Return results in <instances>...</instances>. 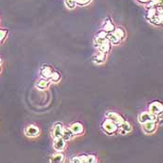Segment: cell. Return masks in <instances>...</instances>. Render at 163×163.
<instances>
[{"label": "cell", "mask_w": 163, "mask_h": 163, "mask_svg": "<svg viewBox=\"0 0 163 163\" xmlns=\"http://www.w3.org/2000/svg\"><path fill=\"white\" fill-rule=\"evenodd\" d=\"M102 130L107 135H114L119 131V125L109 119H105L102 122Z\"/></svg>", "instance_id": "obj_1"}, {"label": "cell", "mask_w": 163, "mask_h": 163, "mask_svg": "<svg viewBox=\"0 0 163 163\" xmlns=\"http://www.w3.org/2000/svg\"><path fill=\"white\" fill-rule=\"evenodd\" d=\"M148 111L157 116H162L163 115V104L159 101H154L149 104Z\"/></svg>", "instance_id": "obj_2"}, {"label": "cell", "mask_w": 163, "mask_h": 163, "mask_svg": "<svg viewBox=\"0 0 163 163\" xmlns=\"http://www.w3.org/2000/svg\"><path fill=\"white\" fill-rule=\"evenodd\" d=\"M138 119H139V122L141 124H143V123H145L146 121H150V120L158 122V116L153 115L149 111H145V112H142L141 114L139 115Z\"/></svg>", "instance_id": "obj_3"}, {"label": "cell", "mask_w": 163, "mask_h": 163, "mask_svg": "<svg viewBox=\"0 0 163 163\" xmlns=\"http://www.w3.org/2000/svg\"><path fill=\"white\" fill-rule=\"evenodd\" d=\"M105 118L113 120L115 123H116L118 125H119L120 123H122L125 120L124 118L119 113H116V112H114V111H108V112H106L105 113Z\"/></svg>", "instance_id": "obj_4"}, {"label": "cell", "mask_w": 163, "mask_h": 163, "mask_svg": "<svg viewBox=\"0 0 163 163\" xmlns=\"http://www.w3.org/2000/svg\"><path fill=\"white\" fill-rule=\"evenodd\" d=\"M66 147V141L63 138H55L53 141V148L56 152H63Z\"/></svg>", "instance_id": "obj_5"}, {"label": "cell", "mask_w": 163, "mask_h": 163, "mask_svg": "<svg viewBox=\"0 0 163 163\" xmlns=\"http://www.w3.org/2000/svg\"><path fill=\"white\" fill-rule=\"evenodd\" d=\"M157 123L156 121H146L145 123H143V131H145V133L146 134H152L156 131L157 130Z\"/></svg>", "instance_id": "obj_6"}, {"label": "cell", "mask_w": 163, "mask_h": 163, "mask_svg": "<svg viewBox=\"0 0 163 163\" xmlns=\"http://www.w3.org/2000/svg\"><path fill=\"white\" fill-rule=\"evenodd\" d=\"M53 71H54V70H53L52 67H51L49 65H43L40 68V77H41V78L50 80Z\"/></svg>", "instance_id": "obj_7"}, {"label": "cell", "mask_w": 163, "mask_h": 163, "mask_svg": "<svg viewBox=\"0 0 163 163\" xmlns=\"http://www.w3.org/2000/svg\"><path fill=\"white\" fill-rule=\"evenodd\" d=\"M70 129L73 131V133L75 134V136H79L82 135L85 131L84 126L80 123V122H74L70 125Z\"/></svg>", "instance_id": "obj_8"}, {"label": "cell", "mask_w": 163, "mask_h": 163, "mask_svg": "<svg viewBox=\"0 0 163 163\" xmlns=\"http://www.w3.org/2000/svg\"><path fill=\"white\" fill-rule=\"evenodd\" d=\"M40 133V130L36 125H29L26 129H25V134L26 136L30 137V138H35L37 137Z\"/></svg>", "instance_id": "obj_9"}, {"label": "cell", "mask_w": 163, "mask_h": 163, "mask_svg": "<svg viewBox=\"0 0 163 163\" xmlns=\"http://www.w3.org/2000/svg\"><path fill=\"white\" fill-rule=\"evenodd\" d=\"M63 126L61 122H55L52 127V136L53 138H61L63 136Z\"/></svg>", "instance_id": "obj_10"}, {"label": "cell", "mask_w": 163, "mask_h": 163, "mask_svg": "<svg viewBox=\"0 0 163 163\" xmlns=\"http://www.w3.org/2000/svg\"><path fill=\"white\" fill-rule=\"evenodd\" d=\"M131 130H132L131 125L127 120H124L122 123H120V124L119 125V131H119L121 135H125V134L131 132Z\"/></svg>", "instance_id": "obj_11"}, {"label": "cell", "mask_w": 163, "mask_h": 163, "mask_svg": "<svg viewBox=\"0 0 163 163\" xmlns=\"http://www.w3.org/2000/svg\"><path fill=\"white\" fill-rule=\"evenodd\" d=\"M106 57H107V54H106V53L98 51L94 56H93V62H94L96 64H102V63H105Z\"/></svg>", "instance_id": "obj_12"}, {"label": "cell", "mask_w": 163, "mask_h": 163, "mask_svg": "<svg viewBox=\"0 0 163 163\" xmlns=\"http://www.w3.org/2000/svg\"><path fill=\"white\" fill-rule=\"evenodd\" d=\"M51 85V81L48 80V79H44V78H40L36 84V87L37 89L39 90H44V89H47Z\"/></svg>", "instance_id": "obj_13"}, {"label": "cell", "mask_w": 163, "mask_h": 163, "mask_svg": "<svg viewBox=\"0 0 163 163\" xmlns=\"http://www.w3.org/2000/svg\"><path fill=\"white\" fill-rule=\"evenodd\" d=\"M75 137V134L73 133V131L70 129V127H63V136L62 138H63L65 141H70V140H72Z\"/></svg>", "instance_id": "obj_14"}, {"label": "cell", "mask_w": 163, "mask_h": 163, "mask_svg": "<svg viewBox=\"0 0 163 163\" xmlns=\"http://www.w3.org/2000/svg\"><path fill=\"white\" fill-rule=\"evenodd\" d=\"M111 43H110V41L107 39L105 42H104L102 45H100L98 48H96L97 49V51H101V52H104V53H108L109 51H110V50H111Z\"/></svg>", "instance_id": "obj_15"}, {"label": "cell", "mask_w": 163, "mask_h": 163, "mask_svg": "<svg viewBox=\"0 0 163 163\" xmlns=\"http://www.w3.org/2000/svg\"><path fill=\"white\" fill-rule=\"evenodd\" d=\"M115 29H116V26L114 25L112 21L110 19H106V21H104V25L103 26V30H104L107 33H113Z\"/></svg>", "instance_id": "obj_16"}, {"label": "cell", "mask_w": 163, "mask_h": 163, "mask_svg": "<svg viewBox=\"0 0 163 163\" xmlns=\"http://www.w3.org/2000/svg\"><path fill=\"white\" fill-rule=\"evenodd\" d=\"M64 160V155L62 153V152H56L55 154H53L51 157V159L50 161L51 162H53V163H59V162H63Z\"/></svg>", "instance_id": "obj_17"}, {"label": "cell", "mask_w": 163, "mask_h": 163, "mask_svg": "<svg viewBox=\"0 0 163 163\" xmlns=\"http://www.w3.org/2000/svg\"><path fill=\"white\" fill-rule=\"evenodd\" d=\"M107 39L110 41V43H111L112 45H119V44H120V42H121V39L116 36L114 32L107 34Z\"/></svg>", "instance_id": "obj_18"}, {"label": "cell", "mask_w": 163, "mask_h": 163, "mask_svg": "<svg viewBox=\"0 0 163 163\" xmlns=\"http://www.w3.org/2000/svg\"><path fill=\"white\" fill-rule=\"evenodd\" d=\"M114 33H115V35L118 36L119 38L121 39V41L126 37V32H125V30L122 27H116Z\"/></svg>", "instance_id": "obj_19"}, {"label": "cell", "mask_w": 163, "mask_h": 163, "mask_svg": "<svg viewBox=\"0 0 163 163\" xmlns=\"http://www.w3.org/2000/svg\"><path fill=\"white\" fill-rule=\"evenodd\" d=\"M157 6L154 7H149L147 8V11H146V19L149 20L151 18H153L154 16L157 15Z\"/></svg>", "instance_id": "obj_20"}, {"label": "cell", "mask_w": 163, "mask_h": 163, "mask_svg": "<svg viewBox=\"0 0 163 163\" xmlns=\"http://www.w3.org/2000/svg\"><path fill=\"white\" fill-rule=\"evenodd\" d=\"M61 78H62L61 74L57 71H53V73L51 74V77L50 78V81L52 83H58L61 81Z\"/></svg>", "instance_id": "obj_21"}, {"label": "cell", "mask_w": 163, "mask_h": 163, "mask_svg": "<svg viewBox=\"0 0 163 163\" xmlns=\"http://www.w3.org/2000/svg\"><path fill=\"white\" fill-rule=\"evenodd\" d=\"M65 7L69 9H74L77 7V2L76 0H64Z\"/></svg>", "instance_id": "obj_22"}, {"label": "cell", "mask_w": 163, "mask_h": 163, "mask_svg": "<svg viewBox=\"0 0 163 163\" xmlns=\"http://www.w3.org/2000/svg\"><path fill=\"white\" fill-rule=\"evenodd\" d=\"M107 40V38H103V37H100V36H95L94 39H93V43H94V46L96 47V48H98V47L100 45H102L104 42H105Z\"/></svg>", "instance_id": "obj_23"}, {"label": "cell", "mask_w": 163, "mask_h": 163, "mask_svg": "<svg viewBox=\"0 0 163 163\" xmlns=\"http://www.w3.org/2000/svg\"><path fill=\"white\" fill-rule=\"evenodd\" d=\"M97 157L95 155H88V158H87V162L89 163H94L97 162Z\"/></svg>", "instance_id": "obj_24"}, {"label": "cell", "mask_w": 163, "mask_h": 163, "mask_svg": "<svg viewBox=\"0 0 163 163\" xmlns=\"http://www.w3.org/2000/svg\"><path fill=\"white\" fill-rule=\"evenodd\" d=\"M77 6H86L91 2V0H76Z\"/></svg>", "instance_id": "obj_25"}, {"label": "cell", "mask_w": 163, "mask_h": 163, "mask_svg": "<svg viewBox=\"0 0 163 163\" xmlns=\"http://www.w3.org/2000/svg\"><path fill=\"white\" fill-rule=\"evenodd\" d=\"M8 35V31L5 29H0V42L3 41Z\"/></svg>", "instance_id": "obj_26"}, {"label": "cell", "mask_w": 163, "mask_h": 163, "mask_svg": "<svg viewBox=\"0 0 163 163\" xmlns=\"http://www.w3.org/2000/svg\"><path fill=\"white\" fill-rule=\"evenodd\" d=\"M71 162H73V163H82V162H81V159H80V157H79V156H75V157H73V158L71 159Z\"/></svg>", "instance_id": "obj_27"}, {"label": "cell", "mask_w": 163, "mask_h": 163, "mask_svg": "<svg viewBox=\"0 0 163 163\" xmlns=\"http://www.w3.org/2000/svg\"><path fill=\"white\" fill-rule=\"evenodd\" d=\"M78 156H79V157H80L82 163H86V162H87L88 155H86V154H81V155H78Z\"/></svg>", "instance_id": "obj_28"}, {"label": "cell", "mask_w": 163, "mask_h": 163, "mask_svg": "<svg viewBox=\"0 0 163 163\" xmlns=\"http://www.w3.org/2000/svg\"><path fill=\"white\" fill-rule=\"evenodd\" d=\"M137 1L140 2V3H143V4H146L150 1V0H137Z\"/></svg>", "instance_id": "obj_29"}, {"label": "cell", "mask_w": 163, "mask_h": 163, "mask_svg": "<svg viewBox=\"0 0 163 163\" xmlns=\"http://www.w3.org/2000/svg\"><path fill=\"white\" fill-rule=\"evenodd\" d=\"M2 64V61H1V59H0V65Z\"/></svg>", "instance_id": "obj_30"}, {"label": "cell", "mask_w": 163, "mask_h": 163, "mask_svg": "<svg viewBox=\"0 0 163 163\" xmlns=\"http://www.w3.org/2000/svg\"><path fill=\"white\" fill-rule=\"evenodd\" d=\"M1 70H2V68H1V65H0V73H1Z\"/></svg>", "instance_id": "obj_31"}]
</instances>
